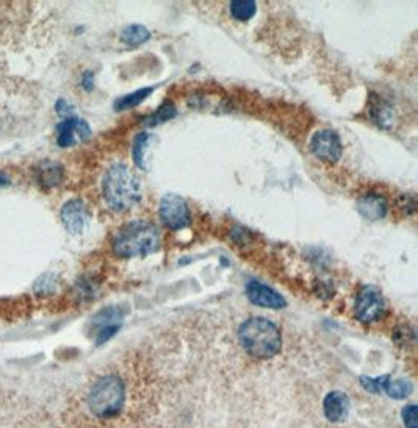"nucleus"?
I'll list each match as a JSON object with an SVG mask.
<instances>
[{
	"label": "nucleus",
	"mask_w": 418,
	"mask_h": 428,
	"mask_svg": "<svg viewBox=\"0 0 418 428\" xmlns=\"http://www.w3.org/2000/svg\"><path fill=\"white\" fill-rule=\"evenodd\" d=\"M102 192L107 205L118 213L135 208L143 197L138 177L124 165H114L107 171L102 181Z\"/></svg>",
	"instance_id": "obj_1"
},
{
	"label": "nucleus",
	"mask_w": 418,
	"mask_h": 428,
	"mask_svg": "<svg viewBox=\"0 0 418 428\" xmlns=\"http://www.w3.org/2000/svg\"><path fill=\"white\" fill-rule=\"evenodd\" d=\"M239 339L243 349L255 358H273L282 349L281 330L265 317H251L239 330Z\"/></svg>",
	"instance_id": "obj_2"
},
{
	"label": "nucleus",
	"mask_w": 418,
	"mask_h": 428,
	"mask_svg": "<svg viewBox=\"0 0 418 428\" xmlns=\"http://www.w3.org/2000/svg\"><path fill=\"white\" fill-rule=\"evenodd\" d=\"M158 247L160 233L147 220H135L124 225L113 241V252L122 258L149 255Z\"/></svg>",
	"instance_id": "obj_3"
},
{
	"label": "nucleus",
	"mask_w": 418,
	"mask_h": 428,
	"mask_svg": "<svg viewBox=\"0 0 418 428\" xmlns=\"http://www.w3.org/2000/svg\"><path fill=\"white\" fill-rule=\"evenodd\" d=\"M126 402V388L117 375H107L96 381L88 395V406L96 418L118 416Z\"/></svg>",
	"instance_id": "obj_4"
},
{
	"label": "nucleus",
	"mask_w": 418,
	"mask_h": 428,
	"mask_svg": "<svg viewBox=\"0 0 418 428\" xmlns=\"http://www.w3.org/2000/svg\"><path fill=\"white\" fill-rule=\"evenodd\" d=\"M160 219L171 230H182L191 224L188 204L177 194H166L160 202Z\"/></svg>",
	"instance_id": "obj_5"
},
{
	"label": "nucleus",
	"mask_w": 418,
	"mask_h": 428,
	"mask_svg": "<svg viewBox=\"0 0 418 428\" xmlns=\"http://www.w3.org/2000/svg\"><path fill=\"white\" fill-rule=\"evenodd\" d=\"M354 311L360 322L370 323L381 319L385 311V302L381 291L375 286H364L357 294Z\"/></svg>",
	"instance_id": "obj_6"
},
{
	"label": "nucleus",
	"mask_w": 418,
	"mask_h": 428,
	"mask_svg": "<svg viewBox=\"0 0 418 428\" xmlns=\"http://www.w3.org/2000/svg\"><path fill=\"white\" fill-rule=\"evenodd\" d=\"M312 152L326 163H336L343 152L340 136L334 130H320L311 141Z\"/></svg>",
	"instance_id": "obj_7"
},
{
	"label": "nucleus",
	"mask_w": 418,
	"mask_h": 428,
	"mask_svg": "<svg viewBox=\"0 0 418 428\" xmlns=\"http://www.w3.org/2000/svg\"><path fill=\"white\" fill-rule=\"evenodd\" d=\"M91 136V127L87 121L75 116L64 118L57 125V142L60 147H73L77 142L87 141Z\"/></svg>",
	"instance_id": "obj_8"
},
{
	"label": "nucleus",
	"mask_w": 418,
	"mask_h": 428,
	"mask_svg": "<svg viewBox=\"0 0 418 428\" xmlns=\"http://www.w3.org/2000/svg\"><path fill=\"white\" fill-rule=\"evenodd\" d=\"M246 297L251 303L263 308L279 309L284 308L287 305L285 299L278 293V291H274L273 288H269L267 284H263L257 280H251L246 284Z\"/></svg>",
	"instance_id": "obj_9"
},
{
	"label": "nucleus",
	"mask_w": 418,
	"mask_h": 428,
	"mask_svg": "<svg viewBox=\"0 0 418 428\" xmlns=\"http://www.w3.org/2000/svg\"><path fill=\"white\" fill-rule=\"evenodd\" d=\"M60 216L64 229L69 233H73V235H79V233L85 230L88 222V211L85 204H83L80 199L68 200V202L63 205Z\"/></svg>",
	"instance_id": "obj_10"
},
{
	"label": "nucleus",
	"mask_w": 418,
	"mask_h": 428,
	"mask_svg": "<svg viewBox=\"0 0 418 428\" xmlns=\"http://www.w3.org/2000/svg\"><path fill=\"white\" fill-rule=\"evenodd\" d=\"M323 411L326 419L332 424H340L348 418L350 399L342 391H332L323 400Z\"/></svg>",
	"instance_id": "obj_11"
},
{
	"label": "nucleus",
	"mask_w": 418,
	"mask_h": 428,
	"mask_svg": "<svg viewBox=\"0 0 418 428\" xmlns=\"http://www.w3.org/2000/svg\"><path fill=\"white\" fill-rule=\"evenodd\" d=\"M357 210L365 219L378 220L385 217L389 210V204L381 194H366V196L359 199Z\"/></svg>",
	"instance_id": "obj_12"
},
{
	"label": "nucleus",
	"mask_w": 418,
	"mask_h": 428,
	"mask_svg": "<svg viewBox=\"0 0 418 428\" xmlns=\"http://www.w3.org/2000/svg\"><path fill=\"white\" fill-rule=\"evenodd\" d=\"M149 38H151L149 30H147L144 25L140 24L128 25V27L121 31V41L126 45H130V47H137V45L147 43L149 41Z\"/></svg>",
	"instance_id": "obj_13"
},
{
	"label": "nucleus",
	"mask_w": 418,
	"mask_h": 428,
	"mask_svg": "<svg viewBox=\"0 0 418 428\" xmlns=\"http://www.w3.org/2000/svg\"><path fill=\"white\" fill-rule=\"evenodd\" d=\"M152 142V136L151 133L147 132H141L137 135V138L133 141V147H132V155H133V161L135 165H137L140 169H147L146 165V153L147 148H149Z\"/></svg>",
	"instance_id": "obj_14"
},
{
	"label": "nucleus",
	"mask_w": 418,
	"mask_h": 428,
	"mask_svg": "<svg viewBox=\"0 0 418 428\" xmlns=\"http://www.w3.org/2000/svg\"><path fill=\"white\" fill-rule=\"evenodd\" d=\"M40 174H38V181L44 188H54L61 181L63 178V169L60 165L52 163V161H47L40 166Z\"/></svg>",
	"instance_id": "obj_15"
},
{
	"label": "nucleus",
	"mask_w": 418,
	"mask_h": 428,
	"mask_svg": "<svg viewBox=\"0 0 418 428\" xmlns=\"http://www.w3.org/2000/svg\"><path fill=\"white\" fill-rule=\"evenodd\" d=\"M152 91L154 88H141V89L133 91V93L130 94L122 95L117 102H114V109H117V112H124V109L138 107L141 102L146 100L147 97L151 95Z\"/></svg>",
	"instance_id": "obj_16"
},
{
	"label": "nucleus",
	"mask_w": 418,
	"mask_h": 428,
	"mask_svg": "<svg viewBox=\"0 0 418 428\" xmlns=\"http://www.w3.org/2000/svg\"><path fill=\"white\" fill-rule=\"evenodd\" d=\"M384 391L387 392L389 397L395 400H403L409 397L414 392V385L409 380L396 379V380H387V383L384 386Z\"/></svg>",
	"instance_id": "obj_17"
},
{
	"label": "nucleus",
	"mask_w": 418,
	"mask_h": 428,
	"mask_svg": "<svg viewBox=\"0 0 418 428\" xmlns=\"http://www.w3.org/2000/svg\"><path fill=\"white\" fill-rule=\"evenodd\" d=\"M229 11L237 21H249L255 15L257 3L254 0H232L229 3Z\"/></svg>",
	"instance_id": "obj_18"
},
{
	"label": "nucleus",
	"mask_w": 418,
	"mask_h": 428,
	"mask_svg": "<svg viewBox=\"0 0 418 428\" xmlns=\"http://www.w3.org/2000/svg\"><path fill=\"white\" fill-rule=\"evenodd\" d=\"M176 114H177V109L174 105H172V102H165L163 105L157 109V112H154L151 116H147L144 124L149 127L163 124V122L174 118Z\"/></svg>",
	"instance_id": "obj_19"
},
{
	"label": "nucleus",
	"mask_w": 418,
	"mask_h": 428,
	"mask_svg": "<svg viewBox=\"0 0 418 428\" xmlns=\"http://www.w3.org/2000/svg\"><path fill=\"white\" fill-rule=\"evenodd\" d=\"M389 379L390 375H382V377H360V385H362L365 391L371 394H381Z\"/></svg>",
	"instance_id": "obj_20"
},
{
	"label": "nucleus",
	"mask_w": 418,
	"mask_h": 428,
	"mask_svg": "<svg viewBox=\"0 0 418 428\" xmlns=\"http://www.w3.org/2000/svg\"><path fill=\"white\" fill-rule=\"evenodd\" d=\"M403 422L406 425V428H418V408L417 405H408L403 408L401 411Z\"/></svg>",
	"instance_id": "obj_21"
},
{
	"label": "nucleus",
	"mask_w": 418,
	"mask_h": 428,
	"mask_svg": "<svg viewBox=\"0 0 418 428\" xmlns=\"http://www.w3.org/2000/svg\"><path fill=\"white\" fill-rule=\"evenodd\" d=\"M119 327H121L119 323H114V326H105V327L99 328V330H98V338H96V344H98V346H100V344L107 342L108 339L112 338L113 335H117V333H118Z\"/></svg>",
	"instance_id": "obj_22"
},
{
	"label": "nucleus",
	"mask_w": 418,
	"mask_h": 428,
	"mask_svg": "<svg viewBox=\"0 0 418 428\" xmlns=\"http://www.w3.org/2000/svg\"><path fill=\"white\" fill-rule=\"evenodd\" d=\"M55 109H57V113H59L60 116H63V118H69L70 113L74 112V107H73V105H69V103H68L66 100L60 99L59 102H57Z\"/></svg>",
	"instance_id": "obj_23"
},
{
	"label": "nucleus",
	"mask_w": 418,
	"mask_h": 428,
	"mask_svg": "<svg viewBox=\"0 0 418 428\" xmlns=\"http://www.w3.org/2000/svg\"><path fill=\"white\" fill-rule=\"evenodd\" d=\"M82 85L87 91L93 89V74L91 72H85V75H83V80H82Z\"/></svg>",
	"instance_id": "obj_24"
}]
</instances>
